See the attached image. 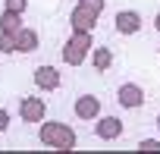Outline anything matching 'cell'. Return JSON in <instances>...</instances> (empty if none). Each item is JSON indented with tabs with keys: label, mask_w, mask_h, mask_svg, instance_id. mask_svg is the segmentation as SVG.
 Returning <instances> with one entry per match:
<instances>
[{
	"label": "cell",
	"mask_w": 160,
	"mask_h": 154,
	"mask_svg": "<svg viewBox=\"0 0 160 154\" xmlns=\"http://www.w3.org/2000/svg\"><path fill=\"white\" fill-rule=\"evenodd\" d=\"M41 141L69 151V148L75 145V135H72V129H66V126H60V123H47V126L41 129Z\"/></svg>",
	"instance_id": "1"
},
{
	"label": "cell",
	"mask_w": 160,
	"mask_h": 154,
	"mask_svg": "<svg viewBox=\"0 0 160 154\" xmlns=\"http://www.w3.org/2000/svg\"><path fill=\"white\" fill-rule=\"evenodd\" d=\"M98 10H101V0H82V7H75V13H72V25H75V32H91Z\"/></svg>",
	"instance_id": "2"
},
{
	"label": "cell",
	"mask_w": 160,
	"mask_h": 154,
	"mask_svg": "<svg viewBox=\"0 0 160 154\" xmlns=\"http://www.w3.org/2000/svg\"><path fill=\"white\" fill-rule=\"evenodd\" d=\"M88 47H91V35H88V32H78V35L69 41L66 54H63V57H66V63H72V66H75V63H82V60H85V54H88Z\"/></svg>",
	"instance_id": "3"
},
{
	"label": "cell",
	"mask_w": 160,
	"mask_h": 154,
	"mask_svg": "<svg viewBox=\"0 0 160 154\" xmlns=\"http://www.w3.org/2000/svg\"><path fill=\"white\" fill-rule=\"evenodd\" d=\"M119 104L129 107V110H132V107H141V104H144V91H141L138 85H122V88H119Z\"/></svg>",
	"instance_id": "4"
},
{
	"label": "cell",
	"mask_w": 160,
	"mask_h": 154,
	"mask_svg": "<svg viewBox=\"0 0 160 154\" xmlns=\"http://www.w3.org/2000/svg\"><path fill=\"white\" fill-rule=\"evenodd\" d=\"M138 28H141V16H138V13H129V10H126V13L116 16V32H122V35H135Z\"/></svg>",
	"instance_id": "5"
},
{
	"label": "cell",
	"mask_w": 160,
	"mask_h": 154,
	"mask_svg": "<svg viewBox=\"0 0 160 154\" xmlns=\"http://www.w3.org/2000/svg\"><path fill=\"white\" fill-rule=\"evenodd\" d=\"M19 113H22V120H25V123H38V120L44 116V104H41L38 98H25V101H22V107H19Z\"/></svg>",
	"instance_id": "6"
},
{
	"label": "cell",
	"mask_w": 160,
	"mask_h": 154,
	"mask_svg": "<svg viewBox=\"0 0 160 154\" xmlns=\"http://www.w3.org/2000/svg\"><path fill=\"white\" fill-rule=\"evenodd\" d=\"M35 85H38V88H57V85H60V72H57L53 66H41V69L35 72Z\"/></svg>",
	"instance_id": "7"
},
{
	"label": "cell",
	"mask_w": 160,
	"mask_h": 154,
	"mask_svg": "<svg viewBox=\"0 0 160 154\" xmlns=\"http://www.w3.org/2000/svg\"><path fill=\"white\" fill-rule=\"evenodd\" d=\"M13 41H16V50H25V54L38 47V35H35V32H28V28H19V32L13 35Z\"/></svg>",
	"instance_id": "8"
},
{
	"label": "cell",
	"mask_w": 160,
	"mask_h": 154,
	"mask_svg": "<svg viewBox=\"0 0 160 154\" xmlns=\"http://www.w3.org/2000/svg\"><path fill=\"white\" fill-rule=\"evenodd\" d=\"M119 132H122V123L116 116H107V120L98 123V135L101 138H119Z\"/></svg>",
	"instance_id": "9"
},
{
	"label": "cell",
	"mask_w": 160,
	"mask_h": 154,
	"mask_svg": "<svg viewBox=\"0 0 160 154\" xmlns=\"http://www.w3.org/2000/svg\"><path fill=\"white\" fill-rule=\"evenodd\" d=\"M75 113L82 116V120H91V116H98V98H91V95L78 98V101H75Z\"/></svg>",
	"instance_id": "10"
},
{
	"label": "cell",
	"mask_w": 160,
	"mask_h": 154,
	"mask_svg": "<svg viewBox=\"0 0 160 154\" xmlns=\"http://www.w3.org/2000/svg\"><path fill=\"white\" fill-rule=\"evenodd\" d=\"M0 25H3V32L7 35H16L22 25H19V16L13 13V10H3V16H0Z\"/></svg>",
	"instance_id": "11"
},
{
	"label": "cell",
	"mask_w": 160,
	"mask_h": 154,
	"mask_svg": "<svg viewBox=\"0 0 160 154\" xmlns=\"http://www.w3.org/2000/svg\"><path fill=\"white\" fill-rule=\"evenodd\" d=\"M110 63H113V54H110V47H101V50L94 54V66H98V72H104Z\"/></svg>",
	"instance_id": "12"
},
{
	"label": "cell",
	"mask_w": 160,
	"mask_h": 154,
	"mask_svg": "<svg viewBox=\"0 0 160 154\" xmlns=\"http://www.w3.org/2000/svg\"><path fill=\"white\" fill-rule=\"evenodd\" d=\"M0 50H3V54H13V50H16V41H13V35H7V32L0 35Z\"/></svg>",
	"instance_id": "13"
},
{
	"label": "cell",
	"mask_w": 160,
	"mask_h": 154,
	"mask_svg": "<svg viewBox=\"0 0 160 154\" xmlns=\"http://www.w3.org/2000/svg\"><path fill=\"white\" fill-rule=\"evenodd\" d=\"M138 151H160V141H154V138H144V141L138 145Z\"/></svg>",
	"instance_id": "14"
},
{
	"label": "cell",
	"mask_w": 160,
	"mask_h": 154,
	"mask_svg": "<svg viewBox=\"0 0 160 154\" xmlns=\"http://www.w3.org/2000/svg\"><path fill=\"white\" fill-rule=\"evenodd\" d=\"M25 7V0H7V10H13V13H19Z\"/></svg>",
	"instance_id": "15"
},
{
	"label": "cell",
	"mask_w": 160,
	"mask_h": 154,
	"mask_svg": "<svg viewBox=\"0 0 160 154\" xmlns=\"http://www.w3.org/2000/svg\"><path fill=\"white\" fill-rule=\"evenodd\" d=\"M7 123H10V113H7V110H0V129H7Z\"/></svg>",
	"instance_id": "16"
},
{
	"label": "cell",
	"mask_w": 160,
	"mask_h": 154,
	"mask_svg": "<svg viewBox=\"0 0 160 154\" xmlns=\"http://www.w3.org/2000/svg\"><path fill=\"white\" fill-rule=\"evenodd\" d=\"M157 28H160V19H157Z\"/></svg>",
	"instance_id": "17"
},
{
	"label": "cell",
	"mask_w": 160,
	"mask_h": 154,
	"mask_svg": "<svg viewBox=\"0 0 160 154\" xmlns=\"http://www.w3.org/2000/svg\"><path fill=\"white\" fill-rule=\"evenodd\" d=\"M157 123H160V120H157Z\"/></svg>",
	"instance_id": "18"
}]
</instances>
